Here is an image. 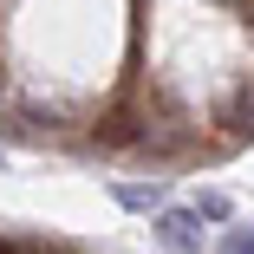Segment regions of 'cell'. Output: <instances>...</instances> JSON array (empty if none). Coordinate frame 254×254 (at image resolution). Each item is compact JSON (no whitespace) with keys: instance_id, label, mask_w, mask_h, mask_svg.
<instances>
[{"instance_id":"cell-1","label":"cell","mask_w":254,"mask_h":254,"mask_svg":"<svg viewBox=\"0 0 254 254\" xmlns=\"http://www.w3.org/2000/svg\"><path fill=\"white\" fill-rule=\"evenodd\" d=\"M195 222H202V209H163V215H157V235H163V248H170V254H202V235H195Z\"/></svg>"},{"instance_id":"cell-2","label":"cell","mask_w":254,"mask_h":254,"mask_svg":"<svg viewBox=\"0 0 254 254\" xmlns=\"http://www.w3.org/2000/svg\"><path fill=\"white\" fill-rule=\"evenodd\" d=\"M118 202H124V209H157L163 189H157V183H150V189H143V183H118Z\"/></svg>"},{"instance_id":"cell-3","label":"cell","mask_w":254,"mask_h":254,"mask_svg":"<svg viewBox=\"0 0 254 254\" xmlns=\"http://www.w3.org/2000/svg\"><path fill=\"white\" fill-rule=\"evenodd\" d=\"M228 124H235V137H254V91H241L228 105Z\"/></svg>"},{"instance_id":"cell-4","label":"cell","mask_w":254,"mask_h":254,"mask_svg":"<svg viewBox=\"0 0 254 254\" xmlns=\"http://www.w3.org/2000/svg\"><path fill=\"white\" fill-rule=\"evenodd\" d=\"M195 209H202V222H228V215H235V202L209 189V195H202V202H195Z\"/></svg>"},{"instance_id":"cell-5","label":"cell","mask_w":254,"mask_h":254,"mask_svg":"<svg viewBox=\"0 0 254 254\" xmlns=\"http://www.w3.org/2000/svg\"><path fill=\"white\" fill-rule=\"evenodd\" d=\"M222 254H254V228H228L222 235Z\"/></svg>"},{"instance_id":"cell-6","label":"cell","mask_w":254,"mask_h":254,"mask_svg":"<svg viewBox=\"0 0 254 254\" xmlns=\"http://www.w3.org/2000/svg\"><path fill=\"white\" fill-rule=\"evenodd\" d=\"M26 130H59V111H46V105H26Z\"/></svg>"},{"instance_id":"cell-7","label":"cell","mask_w":254,"mask_h":254,"mask_svg":"<svg viewBox=\"0 0 254 254\" xmlns=\"http://www.w3.org/2000/svg\"><path fill=\"white\" fill-rule=\"evenodd\" d=\"M0 254H26V248H20V241H0Z\"/></svg>"},{"instance_id":"cell-8","label":"cell","mask_w":254,"mask_h":254,"mask_svg":"<svg viewBox=\"0 0 254 254\" xmlns=\"http://www.w3.org/2000/svg\"><path fill=\"white\" fill-rule=\"evenodd\" d=\"M0 98H7V78H0Z\"/></svg>"}]
</instances>
